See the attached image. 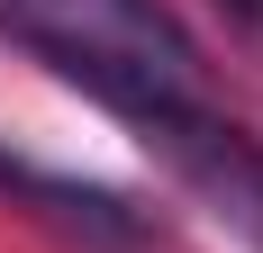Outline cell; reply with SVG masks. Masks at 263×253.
<instances>
[{"mask_svg": "<svg viewBox=\"0 0 263 253\" xmlns=\"http://www.w3.org/2000/svg\"><path fill=\"white\" fill-rule=\"evenodd\" d=\"M227 9V27H245V36H263V0H218Z\"/></svg>", "mask_w": 263, "mask_h": 253, "instance_id": "cell-3", "label": "cell"}, {"mask_svg": "<svg viewBox=\"0 0 263 253\" xmlns=\"http://www.w3.org/2000/svg\"><path fill=\"white\" fill-rule=\"evenodd\" d=\"M0 199L27 208L36 226H54L64 244H82V253H155V244H163V217L136 208L127 190L82 181V172H54V163L9 154V145H0Z\"/></svg>", "mask_w": 263, "mask_h": 253, "instance_id": "cell-2", "label": "cell"}, {"mask_svg": "<svg viewBox=\"0 0 263 253\" xmlns=\"http://www.w3.org/2000/svg\"><path fill=\"white\" fill-rule=\"evenodd\" d=\"M0 46L109 109L155 163H173L191 136L227 118L200 36L173 18V0H0Z\"/></svg>", "mask_w": 263, "mask_h": 253, "instance_id": "cell-1", "label": "cell"}]
</instances>
